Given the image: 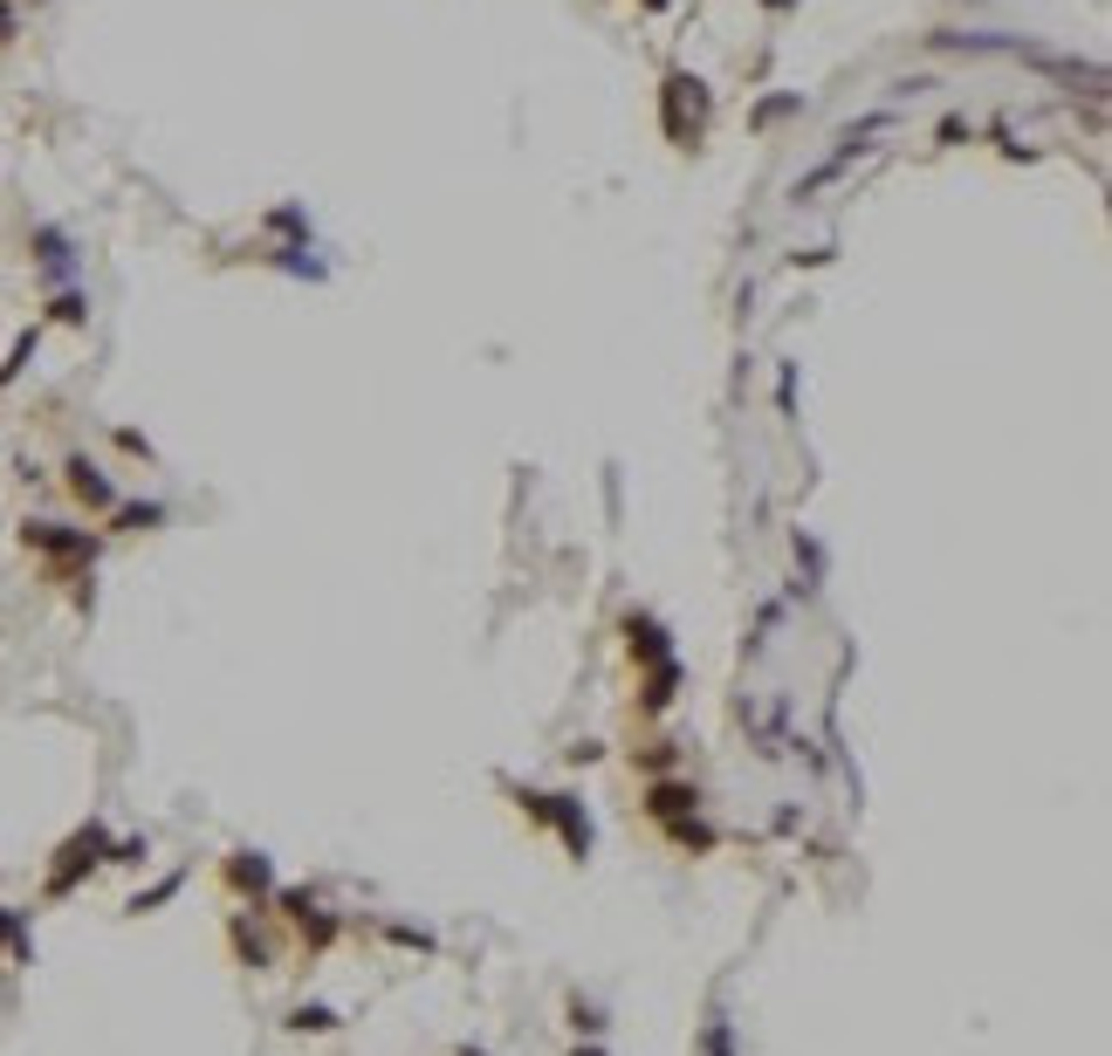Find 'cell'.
<instances>
[{
    "mask_svg": "<svg viewBox=\"0 0 1112 1056\" xmlns=\"http://www.w3.org/2000/svg\"><path fill=\"white\" fill-rule=\"evenodd\" d=\"M97 865H110V837H103V824H83L62 850H56V871H49V899H62V891H76L83 885V871H97Z\"/></svg>",
    "mask_w": 1112,
    "mask_h": 1056,
    "instance_id": "6da1fadb",
    "label": "cell"
},
{
    "mask_svg": "<svg viewBox=\"0 0 1112 1056\" xmlns=\"http://www.w3.org/2000/svg\"><path fill=\"white\" fill-rule=\"evenodd\" d=\"M523 809H529V817H543V824H556V830H564L570 858H590V824H584L577 796H523Z\"/></svg>",
    "mask_w": 1112,
    "mask_h": 1056,
    "instance_id": "7a4b0ae2",
    "label": "cell"
},
{
    "mask_svg": "<svg viewBox=\"0 0 1112 1056\" xmlns=\"http://www.w3.org/2000/svg\"><path fill=\"white\" fill-rule=\"evenodd\" d=\"M21 542H28V549H49V556H69V562H90V556H97V542L76 536V528H62V521H28Z\"/></svg>",
    "mask_w": 1112,
    "mask_h": 1056,
    "instance_id": "3957f363",
    "label": "cell"
},
{
    "mask_svg": "<svg viewBox=\"0 0 1112 1056\" xmlns=\"http://www.w3.org/2000/svg\"><path fill=\"white\" fill-rule=\"evenodd\" d=\"M646 809H653V817H666V824H687L694 809H701V789H694V783H653V789H646Z\"/></svg>",
    "mask_w": 1112,
    "mask_h": 1056,
    "instance_id": "277c9868",
    "label": "cell"
},
{
    "mask_svg": "<svg viewBox=\"0 0 1112 1056\" xmlns=\"http://www.w3.org/2000/svg\"><path fill=\"white\" fill-rule=\"evenodd\" d=\"M62 474H69V495H76V501H90V508H110V501H117V487H110L90 460H69Z\"/></svg>",
    "mask_w": 1112,
    "mask_h": 1056,
    "instance_id": "5b68a950",
    "label": "cell"
},
{
    "mask_svg": "<svg viewBox=\"0 0 1112 1056\" xmlns=\"http://www.w3.org/2000/svg\"><path fill=\"white\" fill-rule=\"evenodd\" d=\"M227 878L241 885V891H268L275 885V865L261 858V850H234V865H227Z\"/></svg>",
    "mask_w": 1112,
    "mask_h": 1056,
    "instance_id": "8992f818",
    "label": "cell"
},
{
    "mask_svg": "<svg viewBox=\"0 0 1112 1056\" xmlns=\"http://www.w3.org/2000/svg\"><path fill=\"white\" fill-rule=\"evenodd\" d=\"M625 638H632V652H639L646 666H659V659H673V652H666V631H659L653 618H625Z\"/></svg>",
    "mask_w": 1112,
    "mask_h": 1056,
    "instance_id": "52a82bcc",
    "label": "cell"
},
{
    "mask_svg": "<svg viewBox=\"0 0 1112 1056\" xmlns=\"http://www.w3.org/2000/svg\"><path fill=\"white\" fill-rule=\"evenodd\" d=\"M673 694H681V659H659L653 679H646V707L659 714V707H673Z\"/></svg>",
    "mask_w": 1112,
    "mask_h": 1056,
    "instance_id": "ba28073f",
    "label": "cell"
},
{
    "mask_svg": "<svg viewBox=\"0 0 1112 1056\" xmlns=\"http://www.w3.org/2000/svg\"><path fill=\"white\" fill-rule=\"evenodd\" d=\"M34 248H42V268H49V275H69V268H76V261H69V240H62L56 227L34 233Z\"/></svg>",
    "mask_w": 1112,
    "mask_h": 1056,
    "instance_id": "9c48e42d",
    "label": "cell"
},
{
    "mask_svg": "<svg viewBox=\"0 0 1112 1056\" xmlns=\"http://www.w3.org/2000/svg\"><path fill=\"white\" fill-rule=\"evenodd\" d=\"M289 1029H316V1036H324V1029H337V1008H296Z\"/></svg>",
    "mask_w": 1112,
    "mask_h": 1056,
    "instance_id": "30bf717a",
    "label": "cell"
},
{
    "mask_svg": "<svg viewBox=\"0 0 1112 1056\" xmlns=\"http://www.w3.org/2000/svg\"><path fill=\"white\" fill-rule=\"evenodd\" d=\"M166 508H117V528H158Z\"/></svg>",
    "mask_w": 1112,
    "mask_h": 1056,
    "instance_id": "8fae6325",
    "label": "cell"
},
{
    "mask_svg": "<svg viewBox=\"0 0 1112 1056\" xmlns=\"http://www.w3.org/2000/svg\"><path fill=\"white\" fill-rule=\"evenodd\" d=\"M172 891H179V878H166V885H151V891H145V899H131V913H151V906H166V899H172Z\"/></svg>",
    "mask_w": 1112,
    "mask_h": 1056,
    "instance_id": "7c38bea8",
    "label": "cell"
},
{
    "mask_svg": "<svg viewBox=\"0 0 1112 1056\" xmlns=\"http://www.w3.org/2000/svg\"><path fill=\"white\" fill-rule=\"evenodd\" d=\"M28 350H34V330H28V337H21V343H14V350H8V363H0V385H8V378H14V371H21V363H28Z\"/></svg>",
    "mask_w": 1112,
    "mask_h": 1056,
    "instance_id": "4fadbf2b",
    "label": "cell"
},
{
    "mask_svg": "<svg viewBox=\"0 0 1112 1056\" xmlns=\"http://www.w3.org/2000/svg\"><path fill=\"white\" fill-rule=\"evenodd\" d=\"M49 316H56V322H83V296H56Z\"/></svg>",
    "mask_w": 1112,
    "mask_h": 1056,
    "instance_id": "5bb4252c",
    "label": "cell"
},
{
    "mask_svg": "<svg viewBox=\"0 0 1112 1056\" xmlns=\"http://www.w3.org/2000/svg\"><path fill=\"white\" fill-rule=\"evenodd\" d=\"M282 913H289V919H296V926H302V919H309V913H316V899H309V891H282Z\"/></svg>",
    "mask_w": 1112,
    "mask_h": 1056,
    "instance_id": "9a60e30c",
    "label": "cell"
},
{
    "mask_svg": "<svg viewBox=\"0 0 1112 1056\" xmlns=\"http://www.w3.org/2000/svg\"><path fill=\"white\" fill-rule=\"evenodd\" d=\"M0 947H21V913L0 906Z\"/></svg>",
    "mask_w": 1112,
    "mask_h": 1056,
    "instance_id": "2e32d148",
    "label": "cell"
},
{
    "mask_svg": "<svg viewBox=\"0 0 1112 1056\" xmlns=\"http://www.w3.org/2000/svg\"><path fill=\"white\" fill-rule=\"evenodd\" d=\"M570 1015H577V1029H584V1036H598V1029H605V1015H598V1008H584V1002H577Z\"/></svg>",
    "mask_w": 1112,
    "mask_h": 1056,
    "instance_id": "e0dca14e",
    "label": "cell"
},
{
    "mask_svg": "<svg viewBox=\"0 0 1112 1056\" xmlns=\"http://www.w3.org/2000/svg\"><path fill=\"white\" fill-rule=\"evenodd\" d=\"M577 1056H605V1049H577Z\"/></svg>",
    "mask_w": 1112,
    "mask_h": 1056,
    "instance_id": "ac0fdd59",
    "label": "cell"
},
{
    "mask_svg": "<svg viewBox=\"0 0 1112 1056\" xmlns=\"http://www.w3.org/2000/svg\"><path fill=\"white\" fill-rule=\"evenodd\" d=\"M460 1056H481V1049H460Z\"/></svg>",
    "mask_w": 1112,
    "mask_h": 1056,
    "instance_id": "d6986e66",
    "label": "cell"
}]
</instances>
